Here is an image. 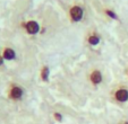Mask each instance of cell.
<instances>
[{
    "label": "cell",
    "mask_w": 128,
    "mask_h": 124,
    "mask_svg": "<svg viewBox=\"0 0 128 124\" xmlns=\"http://www.w3.org/2000/svg\"><path fill=\"white\" fill-rule=\"evenodd\" d=\"M106 14L108 15L109 17H111V18H114V19H117V15L114 14L112 10H106Z\"/></svg>",
    "instance_id": "9"
},
{
    "label": "cell",
    "mask_w": 128,
    "mask_h": 124,
    "mask_svg": "<svg viewBox=\"0 0 128 124\" xmlns=\"http://www.w3.org/2000/svg\"><path fill=\"white\" fill-rule=\"evenodd\" d=\"M127 76H128V72H127Z\"/></svg>",
    "instance_id": "13"
},
{
    "label": "cell",
    "mask_w": 128,
    "mask_h": 124,
    "mask_svg": "<svg viewBox=\"0 0 128 124\" xmlns=\"http://www.w3.org/2000/svg\"><path fill=\"white\" fill-rule=\"evenodd\" d=\"M90 79H91V81H92V84L99 85L102 81V73L100 71H98V70H95V71H93L92 73H91Z\"/></svg>",
    "instance_id": "3"
},
{
    "label": "cell",
    "mask_w": 128,
    "mask_h": 124,
    "mask_svg": "<svg viewBox=\"0 0 128 124\" xmlns=\"http://www.w3.org/2000/svg\"><path fill=\"white\" fill-rule=\"evenodd\" d=\"M88 43L91 44V45H98V44L100 43V37L96 35H92L88 37Z\"/></svg>",
    "instance_id": "7"
},
{
    "label": "cell",
    "mask_w": 128,
    "mask_h": 124,
    "mask_svg": "<svg viewBox=\"0 0 128 124\" xmlns=\"http://www.w3.org/2000/svg\"><path fill=\"white\" fill-rule=\"evenodd\" d=\"M54 117L57 119V121H61V119H62V116H61L60 114H58V113H56V114H54Z\"/></svg>",
    "instance_id": "10"
},
{
    "label": "cell",
    "mask_w": 128,
    "mask_h": 124,
    "mask_svg": "<svg viewBox=\"0 0 128 124\" xmlns=\"http://www.w3.org/2000/svg\"><path fill=\"white\" fill-rule=\"evenodd\" d=\"M70 16H72L74 22H78L83 17V9L80 7H77V6L72 7V9H70Z\"/></svg>",
    "instance_id": "2"
},
{
    "label": "cell",
    "mask_w": 128,
    "mask_h": 124,
    "mask_svg": "<svg viewBox=\"0 0 128 124\" xmlns=\"http://www.w3.org/2000/svg\"><path fill=\"white\" fill-rule=\"evenodd\" d=\"M23 96V90L20 87H14V88L10 90V97L12 99H20Z\"/></svg>",
    "instance_id": "5"
},
{
    "label": "cell",
    "mask_w": 128,
    "mask_h": 124,
    "mask_svg": "<svg viewBox=\"0 0 128 124\" xmlns=\"http://www.w3.org/2000/svg\"><path fill=\"white\" fill-rule=\"evenodd\" d=\"M2 63H4V58L0 57V65H2Z\"/></svg>",
    "instance_id": "11"
},
{
    "label": "cell",
    "mask_w": 128,
    "mask_h": 124,
    "mask_svg": "<svg viewBox=\"0 0 128 124\" xmlns=\"http://www.w3.org/2000/svg\"><path fill=\"white\" fill-rule=\"evenodd\" d=\"M15 58V52L14 50L12 49H6L4 51V59H7V60H12Z\"/></svg>",
    "instance_id": "6"
},
{
    "label": "cell",
    "mask_w": 128,
    "mask_h": 124,
    "mask_svg": "<svg viewBox=\"0 0 128 124\" xmlns=\"http://www.w3.org/2000/svg\"><path fill=\"white\" fill-rule=\"evenodd\" d=\"M48 77H49V69L48 67H44L42 69V79L43 80H48Z\"/></svg>",
    "instance_id": "8"
},
{
    "label": "cell",
    "mask_w": 128,
    "mask_h": 124,
    "mask_svg": "<svg viewBox=\"0 0 128 124\" xmlns=\"http://www.w3.org/2000/svg\"><path fill=\"white\" fill-rule=\"evenodd\" d=\"M121 124H128V122H125V123H121Z\"/></svg>",
    "instance_id": "12"
},
{
    "label": "cell",
    "mask_w": 128,
    "mask_h": 124,
    "mask_svg": "<svg viewBox=\"0 0 128 124\" xmlns=\"http://www.w3.org/2000/svg\"><path fill=\"white\" fill-rule=\"evenodd\" d=\"M26 31L30 34H35L39 32V25L36 22H28L26 24Z\"/></svg>",
    "instance_id": "4"
},
{
    "label": "cell",
    "mask_w": 128,
    "mask_h": 124,
    "mask_svg": "<svg viewBox=\"0 0 128 124\" xmlns=\"http://www.w3.org/2000/svg\"><path fill=\"white\" fill-rule=\"evenodd\" d=\"M114 99L119 103H126L128 100V89L119 88L114 91Z\"/></svg>",
    "instance_id": "1"
}]
</instances>
